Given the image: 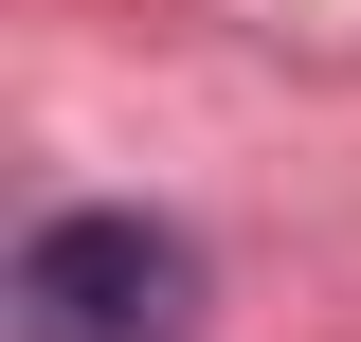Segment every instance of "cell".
<instances>
[{"mask_svg":"<svg viewBox=\"0 0 361 342\" xmlns=\"http://www.w3.org/2000/svg\"><path fill=\"white\" fill-rule=\"evenodd\" d=\"M18 342H199V234L90 198L18 234Z\"/></svg>","mask_w":361,"mask_h":342,"instance_id":"1","label":"cell"}]
</instances>
